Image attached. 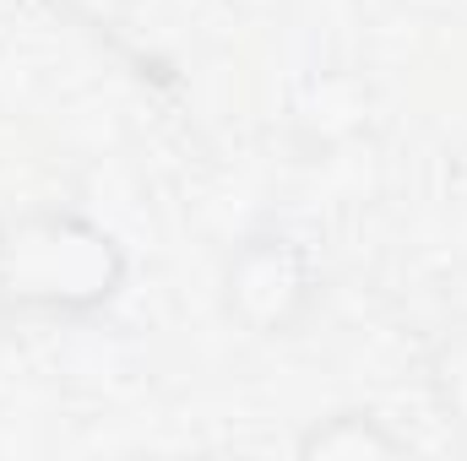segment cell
<instances>
[{
    "mask_svg": "<svg viewBox=\"0 0 467 461\" xmlns=\"http://www.w3.org/2000/svg\"><path fill=\"white\" fill-rule=\"evenodd\" d=\"M130 282V255L115 229L88 212L44 207L5 223L0 304L44 321H88L109 310Z\"/></svg>",
    "mask_w": 467,
    "mask_h": 461,
    "instance_id": "cell-1",
    "label": "cell"
},
{
    "mask_svg": "<svg viewBox=\"0 0 467 461\" xmlns=\"http://www.w3.org/2000/svg\"><path fill=\"white\" fill-rule=\"evenodd\" d=\"M321 293L316 255L299 233L255 229L234 244L223 266V310L250 337H294Z\"/></svg>",
    "mask_w": 467,
    "mask_h": 461,
    "instance_id": "cell-2",
    "label": "cell"
},
{
    "mask_svg": "<svg viewBox=\"0 0 467 461\" xmlns=\"http://www.w3.org/2000/svg\"><path fill=\"white\" fill-rule=\"evenodd\" d=\"M294 451L305 461H386V456H408V435H397L369 407H337V413L316 418L299 435Z\"/></svg>",
    "mask_w": 467,
    "mask_h": 461,
    "instance_id": "cell-3",
    "label": "cell"
},
{
    "mask_svg": "<svg viewBox=\"0 0 467 461\" xmlns=\"http://www.w3.org/2000/svg\"><path fill=\"white\" fill-rule=\"evenodd\" d=\"M430 391H435V407L467 429V326L446 332L435 353H430Z\"/></svg>",
    "mask_w": 467,
    "mask_h": 461,
    "instance_id": "cell-4",
    "label": "cell"
},
{
    "mask_svg": "<svg viewBox=\"0 0 467 461\" xmlns=\"http://www.w3.org/2000/svg\"><path fill=\"white\" fill-rule=\"evenodd\" d=\"M0 244H5V218H0Z\"/></svg>",
    "mask_w": 467,
    "mask_h": 461,
    "instance_id": "cell-5",
    "label": "cell"
}]
</instances>
